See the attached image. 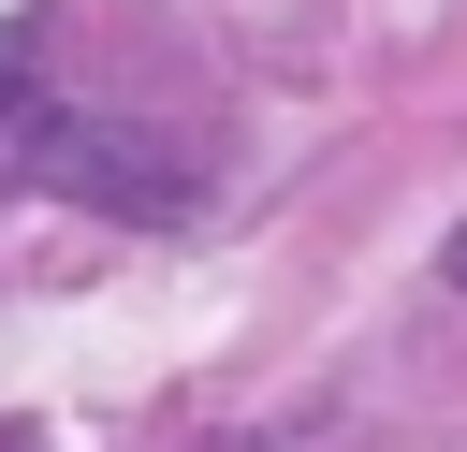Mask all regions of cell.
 <instances>
[{"label":"cell","instance_id":"obj_1","mask_svg":"<svg viewBox=\"0 0 467 452\" xmlns=\"http://www.w3.org/2000/svg\"><path fill=\"white\" fill-rule=\"evenodd\" d=\"M0 190L88 204V219H204L219 146L88 44V15H0Z\"/></svg>","mask_w":467,"mask_h":452},{"label":"cell","instance_id":"obj_2","mask_svg":"<svg viewBox=\"0 0 467 452\" xmlns=\"http://www.w3.org/2000/svg\"><path fill=\"white\" fill-rule=\"evenodd\" d=\"M0 452H44V437H29V423H0Z\"/></svg>","mask_w":467,"mask_h":452},{"label":"cell","instance_id":"obj_3","mask_svg":"<svg viewBox=\"0 0 467 452\" xmlns=\"http://www.w3.org/2000/svg\"><path fill=\"white\" fill-rule=\"evenodd\" d=\"M452 277H467V233H452Z\"/></svg>","mask_w":467,"mask_h":452}]
</instances>
